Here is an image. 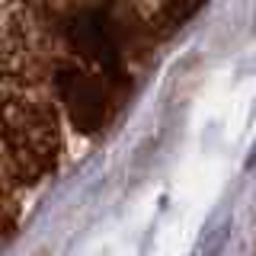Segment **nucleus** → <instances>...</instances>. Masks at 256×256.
<instances>
[{"label": "nucleus", "mask_w": 256, "mask_h": 256, "mask_svg": "<svg viewBox=\"0 0 256 256\" xmlns=\"http://www.w3.org/2000/svg\"><path fill=\"white\" fill-rule=\"evenodd\" d=\"M61 93H64V100H68L70 112H74V122H80L84 128L100 122L106 106H109L106 84H102L100 77L80 74V70H70V74L61 77Z\"/></svg>", "instance_id": "1"}, {"label": "nucleus", "mask_w": 256, "mask_h": 256, "mask_svg": "<svg viewBox=\"0 0 256 256\" xmlns=\"http://www.w3.org/2000/svg\"><path fill=\"white\" fill-rule=\"evenodd\" d=\"M202 4L205 0H166V16H170V22H186Z\"/></svg>", "instance_id": "3"}, {"label": "nucleus", "mask_w": 256, "mask_h": 256, "mask_svg": "<svg viewBox=\"0 0 256 256\" xmlns=\"http://www.w3.org/2000/svg\"><path fill=\"white\" fill-rule=\"evenodd\" d=\"M70 45L84 54L86 61L109 64L116 58V32H112L109 20L102 13H80L70 22Z\"/></svg>", "instance_id": "2"}]
</instances>
